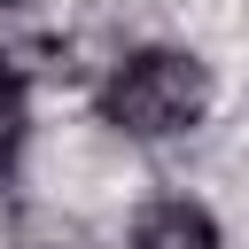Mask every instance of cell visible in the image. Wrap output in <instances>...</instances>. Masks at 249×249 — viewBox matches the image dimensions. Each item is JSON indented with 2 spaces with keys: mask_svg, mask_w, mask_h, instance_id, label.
I'll use <instances>...</instances> for the list:
<instances>
[{
  "mask_svg": "<svg viewBox=\"0 0 249 249\" xmlns=\"http://www.w3.org/2000/svg\"><path fill=\"white\" fill-rule=\"evenodd\" d=\"M124 249H226V233L195 195H156V202H140Z\"/></svg>",
  "mask_w": 249,
  "mask_h": 249,
  "instance_id": "obj_2",
  "label": "cell"
},
{
  "mask_svg": "<svg viewBox=\"0 0 249 249\" xmlns=\"http://www.w3.org/2000/svg\"><path fill=\"white\" fill-rule=\"evenodd\" d=\"M8 8H23V0H0V16H8Z\"/></svg>",
  "mask_w": 249,
  "mask_h": 249,
  "instance_id": "obj_5",
  "label": "cell"
},
{
  "mask_svg": "<svg viewBox=\"0 0 249 249\" xmlns=\"http://www.w3.org/2000/svg\"><path fill=\"white\" fill-rule=\"evenodd\" d=\"M8 249H101L93 241V226L78 218V210H23L16 226H8Z\"/></svg>",
  "mask_w": 249,
  "mask_h": 249,
  "instance_id": "obj_3",
  "label": "cell"
},
{
  "mask_svg": "<svg viewBox=\"0 0 249 249\" xmlns=\"http://www.w3.org/2000/svg\"><path fill=\"white\" fill-rule=\"evenodd\" d=\"M210 62L195 47H132L101 78V124L124 140H187L210 117Z\"/></svg>",
  "mask_w": 249,
  "mask_h": 249,
  "instance_id": "obj_1",
  "label": "cell"
},
{
  "mask_svg": "<svg viewBox=\"0 0 249 249\" xmlns=\"http://www.w3.org/2000/svg\"><path fill=\"white\" fill-rule=\"evenodd\" d=\"M23 140H31V78H23L16 54H0V179L16 171Z\"/></svg>",
  "mask_w": 249,
  "mask_h": 249,
  "instance_id": "obj_4",
  "label": "cell"
}]
</instances>
